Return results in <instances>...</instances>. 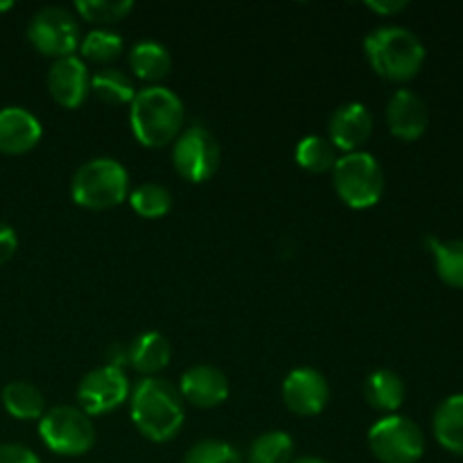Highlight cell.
I'll list each match as a JSON object with an SVG mask.
<instances>
[{
  "label": "cell",
  "mask_w": 463,
  "mask_h": 463,
  "mask_svg": "<svg viewBox=\"0 0 463 463\" xmlns=\"http://www.w3.org/2000/svg\"><path fill=\"white\" fill-rule=\"evenodd\" d=\"M129 68L138 80L161 81L172 71V54L158 41H138L129 52Z\"/></svg>",
  "instance_id": "cell-20"
},
{
  "label": "cell",
  "mask_w": 463,
  "mask_h": 463,
  "mask_svg": "<svg viewBox=\"0 0 463 463\" xmlns=\"http://www.w3.org/2000/svg\"><path fill=\"white\" fill-rule=\"evenodd\" d=\"M104 355H107V364L116 366V369H122L125 364H129V351L122 348V344H111Z\"/></svg>",
  "instance_id": "cell-33"
},
{
  "label": "cell",
  "mask_w": 463,
  "mask_h": 463,
  "mask_svg": "<svg viewBox=\"0 0 463 463\" xmlns=\"http://www.w3.org/2000/svg\"><path fill=\"white\" fill-rule=\"evenodd\" d=\"M434 437L439 446L452 455L463 457V393L448 396L434 411Z\"/></svg>",
  "instance_id": "cell-19"
},
{
  "label": "cell",
  "mask_w": 463,
  "mask_h": 463,
  "mask_svg": "<svg viewBox=\"0 0 463 463\" xmlns=\"http://www.w3.org/2000/svg\"><path fill=\"white\" fill-rule=\"evenodd\" d=\"M75 9L84 21L107 27L125 21L134 12V3L131 0H80L75 3Z\"/></svg>",
  "instance_id": "cell-28"
},
{
  "label": "cell",
  "mask_w": 463,
  "mask_h": 463,
  "mask_svg": "<svg viewBox=\"0 0 463 463\" xmlns=\"http://www.w3.org/2000/svg\"><path fill=\"white\" fill-rule=\"evenodd\" d=\"M364 54L375 75L387 81H410L425 63V45L402 25H380L364 39Z\"/></svg>",
  "instance_id": "cell-3"
},
{
  "label": "cell",
  "mask_w": 463,
  "mask_h": 463,
  "mask_svg": "<svg viewBox=\"0 0 463 463\" xmlns=\"http://www.w3.org/2000/svg\"><path fill=\"white\" fill-rule=\"evenodd\" d=\"M43 136L39 118L23 107L0 109V154L18 156L39 145Z\"/></svg>",
  "instance_id": "cell-16"
},
{
  "label": "cell",
  "mask_w": 463,
  "mask_h": 463,
  "mask_svg": "<svg viewBox=\"0 0 463 463\" xmlns=\"http://www.w3.org/2000/svg\"><path fill=\"white\" fill-rule=\"evenodd\" d=\"M48 90L63 109H80L90 95V71L77 54L54 59L48 71Z\"/></svg>",
  "instance_id": "cell-12"
},
{
  "label": "cell",
  "mask_w": 463,
  "mask_h": 463,
  "mask_svg": "<svg viewBox=\"0 0 463 463\" xmlns=\"http://www.w3.org/2000/svg\"><path fill=\"white\" fill-rule=\"evenodd\" d=\"M129 206L134 208L136 215L145 217V220H161L172 211V193L161 184H147L136 185L129 190Z\"/></svg>",
  "instance_id": "cell-26"
},
{
  "label": "cell",
  "mask_w": 463,
  "mask_h": 463,
  "mask_svg": "<svg viewBox=\"0 0 463 463\" xmlns=\"http://www.w3.org/2000/svg\"><path fill=\"white\" fill-rule=\"evenodd\" d=\"M330 401V384L321 371L312 366H298L289 371L283 380V402L294 416H310L321 414L328 407Z\"/></svg>",
  "instance_id": "cell-11"
},
{
  "label": "cell",
  "mask_w": 463,
  "mask_h": 463,
  "mask_svg": "<svg viewBox=\"0 0 463 463\" xmlns=\"http://www.w3.org/2000/svg\"><path fill=\"white\" fill-rule=\"evenodd\" d=\"M14 3L12 0H0V12H7V9H12Z\"/></svg>",
  "instance_id": "cell-35"
},
{
  "label": "cell",
  "mask_w": 463,
  "mask_h": 463,
  "mask_svg": "<svg viewBox=\"0 0 463 463\" xmlns=\"http://www.w3.org/2000/svg\"><path fill=\"white\" fill-rule=\"evenodd\" d=\"M0 463H41V459L21 443H0Z\"/></svg>",
  "instance_id": "cell-30"
},
{
  "label": "cell",
  "mask_w": 463,
  "mask_h": 463,
  "mask_svg": "<svg viewBox=\"0 0 463 463\" xmlns=\"http://www.w3.org/2000/svg\"><path fill=\"white\" fill-rule=\"evenodd\" d=\"M369 448L380 463H419L425 455V434L407 416L389 414L371 425Z\"/></svg>",
  "instance_id": "cell-8"
},
{
  "label": "cell",
  "mask_w": 463,
  "mask_h": 463,
  "mask_svg": "<svg viewBox=\"0 0 463 463\" xmlns=\"http://www.w3.org/2000/svg\"><path fill=\"white\" fill-rule=\"evenodd\" d=\"M16 249H18L16 231H14L9 224H5V222H0V265L12 260Z\"/></svg>",
  "instance_id": "cell-31"
},
{
  "label": "cell",
  "mask_w": 463,
  "mask_h": 463,
  "mask_svg": "<svg viewBox=\"0 0 463 463\" xmlns=\"http://www.w3.org/2000/svg\"><path fill=\"white\" fill-rule=\"evenodd\" d=\"M179 393L184 402L197 407V410H215L226 402L231 384L224 371L217 366L194 364L181 375Z\"/></svg>",
  "instance_id": "cell-13"
},
{
  "label": "cell",
  "mask_w": 463,
  "mask_h": 463,
  "mask_svg": "<svg viewBox=\"0 0 463 463\" xmlns=\"http://www.w3.org/2000/svg\"><path fill=\"white\" fill-rule=\"evenodd\" d=\"M407 7H410V3H405V0H369L366 3V9L375 12L378 16H396L398 12Z\"/></svg>",
  "instance_id": "cell-32"
},
{
  "label": "cell",
  "mask_w": 463,
  "mask_h": 463,
  "mask_svg": "<svg viewBox=\"0 0 463 463\" xmlns=\"http://www.w3.org/2000/svg\"><path fill=\"white\" fill-rule=\"evenodd\" d=\"M39 434L45 448L59 457H81L95 446L93 420L72 405L45 410L39 420Z\"/></svg>",
  "instance_id": "cell-6"
},
{
  "label": "cell",
  "mask_w": 463,
  "mask_h": 463,
  "mask_svg": "<svg viewBox=\"0 0 463 463\" xmlns=\"http://www.w3.org/2000/svg\"><path fill=\"white\" fill-rule=\"evenodd\" d=\"M373 134V116L362 102H346L333 111L328 120V140L337 152H360Z\"/></svg>",
  "instance_id": "cell-14"
},
{
  "label": "cell",
  "mask_w": 463,
  "mask_h": 463,
  "mask_svg": "<svg viewBox=\"0 0 463 463\" xmlns=\"http://www.w3.org/2000/svg\"><path fill=\"white\" fill-rule=\"evenodd\" d=\"M292 463H328V461L321 459V457H298V459H294Z\"/></svg>",
  "instance_id": "cell-34"
},
{
  "label": "cell",
  "mask_w": 463,
  "mask_h": 463,
  "mask_svg": "<svg viewBox=\"0 0 463 463\" xmlns=\"http://www.w3.org/2000/svg\"><path fill=\"white\" fill-rule=\"evenodd\" d=\"M27 39L45 57H71L81 43L80 23L68 9L57 5L41 7L27 23Z\"/></svg>",
  "instance_id": "cell-9"
},
{
  "label": "cell",
  "mask_w": 463,
  "mask_h": 463,
  "mask_svg": "<svg viewBox=\"0 0 463 463\" xmlns=\"http://www.w3.org/2000/svg\"><path fill=\"white\" fill-rule=\"evenodd\" d=\"M430 125L425 99L410 89H398L387 102V127L396 138L419 140Z\"/></svg>",
  "instance_id": "cell-15"
},
{
  "label": "cell",
  "mask_w": 463,
  "mask_h": 463,
  "mask_svg": "<svg viewBox=\"0 0 463 463\" xmlns=\"http://www.w3.org/2000/svg\"><path fill=\"white\" fill-rule=\"evenodd\" d=\"M71 197L86 211H109L129 197V172L111 156L81 163L71 181Z\"/></svg>",
  "instance_id": "cell-4"
},
{
  "label": "cell",
  "mask_w": 463,
  "mask_h": 463,
  "mask_svg": "<svg viewBox=\"0 0 463 463\" xmlns=\"http://www.w3.org/2000/svg\"><path fill=\"white\" fill-rule=\"evenodd\" d=\"M127 351H129V364L145 378H156V373L167 369L172 360L170 339L165 335L156 333V330H147V333L138 335L127 346Z\"/></svg>",
  "instance_id": "cell-17"
},
{
  "label": "cell",
  "mask_w": 463,
  "mask_h": 463,
  "mask_svg": "<svg viewBox=\"0 0 463 463\" xmlns=\"http://www.w3.org/2000/svg\"><path fill=\"white\" fill-rule=\"evenodd\" d=\"M90 93H93L99 102L120 107V104L134 102L138 89H136V81L131 80L122 68L104 66L90 75Z\"/></svg>",
  "instance_id": "cell-21"
},
{
  "label": "cell",
  "mask_w": 463,
  "mask_h": 463,
  "mask_svg": "<svg viewBox=\"0 0 463 463\" xmlns=\"http://www.w3.org/2000/svg\"><path fill=\"white\" fill-rule=\"evenodd\" d=\"M407 396V387L396 371L378 369L366 378L364 398L373 410L383 414H396Z\"/></svg>",
  "instance_id": "cell-18"
},
{
  "label": "cell",
  "mask_w": 463,
  "mask_h": 463,
  "mask_svg": "<svg viewBox=\"0 0 463 463\" xmlns=\"http://www.w3.org/2000/svg\"><path fill=\"white\" fill-rule=\"evenodd\" d=\"M184 463H244V457L231 443L220 439H203L185 452Z\"/></svg>",
  "instance_id": "cell-29"
},
{
  "label": "cell",
  "mask_w": 463,
  "mask_h": 463,
  "mask_svg": "<svg viewBox=\"0 0 463 463\" xmlns=\"http://www.w3.org/2000/svg\"><path fill=\"white\" fill-rule=\"evenodd\" d=\"M294 439L283 430H269L258 434L251 441L244 463H292L294 461Z\"/></svg>",
  "instance_id": "cell-24"
},
{
  "label": "cell",
  "mask_w": 463,
  "mask_h": 463,
  "mask_svg": "<svg viewBox=\"0 0 463 463\" xmlns=\"http://www.w3.org/2000/svg\"><path fill=\"white\" fill-rule=\"evenodd\" d=\"M125 50V41L118 32L107 30V27H95L89 34L81 36L80 52L84 61H95V63H111Z\"/></svg>",
  "instance_id": "cell-27"
},
{
  "label": "cell",
  "mask_w": 463,
  "mask_h": 463,
  "mask_svg": "<svg viewBox=\"0 0 463 463\" xmlns=\"http://www.w3.org/2000/svg\"><path fill=\"white\" fill-rule=\"evenodd\" d=\"M294 158H297L298 167H303V170L312 172V175H324V172H333L339 156L328 136L312 134L298 140Z\"/></svg>",
  "instance_id": "cell-25"
},
{
  "label": "cell",
  "mask_w": 463,
  "mask_h": 463,
  "mask_svg": "<svg viewBox=\"0 0 463 463\" xmlns=\"http://www.w3.org/2000/svg\"><path fill=\"white\" fill-rule=\"evenodd\" d=\"M129 380L125 371L102 364L89 371L77 387V402L86 416H107L129 401Z\"/></svg>",
  "instance_id": "cell-10"
},
{
  "label": "cell",
  "mask_w": 463,
  "mask_h": 463,
  "mask_svg": "<svg viewBox=\"0 0 463 463\" xmlns=\"http://www.w3.org/2000/svg\"><path fill=\"white\" fill-rule=\"evenodd\" d=\"M172 163L181 179L190 184H206L220 170V143L206 127L193 122L172 143Z\"/></svg>",
  "instance_id": "cell-7"
},
{
  "label": "cell",
  "mask_w": 463,
  "mask_h": 463,
  "mask_svg": "<svg viewBox=\"0 0 463 463\" xmlns=\"http://www.w3.org/2000/svg\"><path fill=\"white\" fill-rule=\"evenodd\" d=\"M333 185L348 208L366 211L373 208L383 199L384 193V172L373 154L351 152L342 154L333 167Z\"/></svg>",
  "instance_id": "cell-5"
},
{
  "label": "cell",
  "mask_w": 463,
  "mask_h": 463,
  "mask_svg": "<svg viewBox=\"0 0 463 463\" xmlns=\"http://www.w3.org/2000/svg\"><path fill=\"white\" fill-rule=\"evenodd\" d=\"M129 411L136 430L152 443H167L181 432L185 402L179 387L165 378H143L129 393Z\"/></svg>",
  "instance_id": "cell-1"
},
{
  "label": "cell",
  "mask_w": 463,
  "mask_h": 463,
  "mask_svg": "<svg viewBox=\"0 0 463 463\" xmlns=\"http://www.w3.org/2000/svg\"><path fill=\"white\" fill-rule=\"evenodd\" d=\"M3 407L18 420H41L45 414V396L36 384L14 380L3 389Z\"/></svg>",
  "instance_id": "cell-22"
},
{
  "label": "cell",
  "mask_w": 463,
  "mask_h": 463,
  "mask_svg": "<svg viewBox=\"0 0 463 463\" xmlns=\"http://www.w3.org/2000/svg\"><path fill=\"white\" fill-rule=\"evenodd\" d=\"M184 102L167 86H145L129 104L131 131L143 147L158 149L172 145L184 131Z\"/></svg>",
  "instance_id": "cell-2"
},
{
  "label": "cell",
  "mask_w": 463,
  "mask_h": 463,
  "mask_svg": "<svg viewBox=\"0 0 463 463\" xmlns=\"http://www.w3.org/2000/svg\"><path fill=\"white\" fill-rule=\"evenodd\" d=\"M430 253L439 279L455 289H463V240L428 238Z\"/></svg>",
  "instance_id": "cell-23"
}]
</instances>
